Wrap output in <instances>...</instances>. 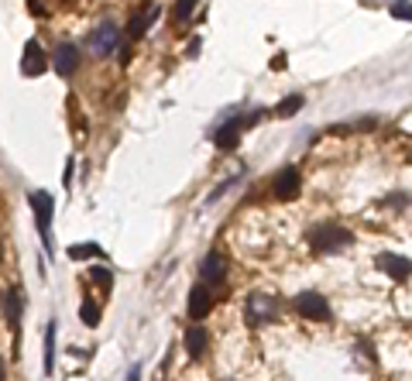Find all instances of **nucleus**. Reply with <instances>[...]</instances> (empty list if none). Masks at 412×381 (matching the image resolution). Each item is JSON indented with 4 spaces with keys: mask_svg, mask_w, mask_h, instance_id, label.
I'll return each mask as SVG.
<instances>
[{
    "mask_svg": "<svg viewBox=\"0 0 412 381\" xmlns=\"http://www.w3.org/2000/svg\"><path fill=\"white\" fill-rule=\"evenodd\" d=\"M354 244L351 230L340 227V223H316L309 230V248L316 254H337V251H347Z\"/></svg>",
    "mask_w": 412,
    "mask_h": 381,
    "instance_id": "obj_1",
    "label": "nucleus"
},
{
    "mask_svg": "<svg viewBox=\"0 0 412 381\" xmlns=\"http://www.w3.org/2000/svg\"><path fill=\"white\" fill-rule=\"evenodd\" d=\"M279 309H282L279 296H272V292H251L247 306H244V320L251 327H265V323H275Z\"/></svg>",
    "mask_w": 412,
    "mask_h": 381,
    "instance_id": "obj_2",
    "label": "nucleus"
},
{
    "mask_svg": "<svg viewBox=\"0 0 412 381\" xmlns=\"http://www.w3.org/2000/svg\"><path fill=\"white\" fill-rule=\"evenodd\" d=\"M114 48H121V24L107 17V21H100V24L93 28V35H89V52L103 59V55H110Z\"/></svg>",
    "mask_w": 412,
    "mask_h": 381,
    "instance_id": "obj_3",
    "label": "nucleus"
},
{
    "mask_svg": "<svg viewBox=\"0 0 412 381\" xmlns=\"http://www.w3.org/2000/svg\"><path fill=\"white\" fill-rule=\"evenodd\" d=\"M31 210H35V223L41 230V244L45 251H52V196L48 193H31Z\"/></svg>",
    "mask_w": 412,
    "mask_h": 381,
    "instance_id": "obj_4",
    "label": "nucleus"
},
{
    "mask_svg": "<svg viewBox=\"0 0 412 381\" xmlns=\"http://www.w3.org/2000/svg\"><path fill=\"white\" fill-rule=\"evenodd\" d=\"M292 306L306 320H330V302L320 292H299V296L292 299Z\"/></svg>",
    "mask_w": 412,
    "mask_h": 381,
    "instance_id": "obj_5",
    "label": "nucleus"
},
{
    "mask_svg": "<svg viewBox=\"0 0 412 381\" xmlns=\"http://www.w3.org/2000/svg\"><path fill=\"white\" fill-rule=\"evenodd\" d=\"M299 186H302V179H299V169H286L275 172V179H272V193H275V200H295L299 196Z\"/></svg>",
    "mask_w": 412,
    "mask_h": 381,
    "instance_id": "obj_6",
    "label": "nucleus"
},
{
    "mask_svg": "<svg viewBox=\"0 0 412 381\" xmlns=\"http://www.w3.org/2000/svg\"><path fill=\"white\" fill-rule=\"evenodd\" d=\"M378 268H381L388 278H399V282H406V278L412 275V261H409V257H399V254H392V251L378 254Z\"/></svg>",
    "mask_w": 412,
    "mask_h": 381,
    "instance_id": "obj_7",
    "label": "nucleus"
},
{
    "mask_svg": "<svg viewBox=\"0 0 412 381\" xmlns=\"http://www.w3.org/2000/svg\"><path fill=\"white\" fill-rule=\"evenodd\" d=\"M45 66H48V59H45V52H41L38 42H28L24 45V59H21V73L28 76V80H35L45 73Z\"/></svg>",
    "mask_w": 412,
    "mask_h": 381,
    "instance_id": "obj_8",
    "label": "nucleus"
},
{
    "mask_svg": "<svg viewBox=\"0 0 412 381\" xmlns=\"http://www.w3.org/2000/svg\"><path fill=\"white\" fill-rule=\"evenodd\" d=\"M200 275H203V285H220L223 278H227V261H223V254H206L203 264H200Z\"/></svg>",
    "mask_w": 412,
    "mask_h": 381,
    "instance_id": "obj_9",
    "label": "nucleus"
},
{
    "mask_svg": "<svg viewBox=\"0 0 412 381\" xmlns=\"http://www.w3.org/2000/svg\"><path fill=\"white\" fill-rule=\"evenodd\" d=\"M52 66H55V73L59 76H73V69L80 66V48L69 42H62L55 48V59H52Z\"/></svg>",
    "mask_w": 412,
    "mask_h": 381,
    "instance_id": "obj_10",
    "label": "nucleus"
},
{
    "mask_svg": "<svg viewBox=\"0 0 412 381\" xmlns=\"http://www.w3.org/2000/svg\"><path fill=\"white\" fill-rule=\"evenodd\" d=\"M206 347H209V334H206V327L193 323V327L186 330V350H189V357H193V361H203Z\"/></svg>",
    "mask_w": 412,
    "mask_h": 381,
    "instance_id": "obj_11",
    "label": "nucleus"
},
{
    "mask_svg": "<svg viewBox=\"0 0 412 381\" xmlns=\"http://www.w3.org/2000/svg\"><path fill=\"white\" fill-rule=\"evenodd\" d=\"M209 309H213L209 285H193V292H189V316H193V320H206Z\"/></svg>",
    "mask_w": 412,
    "mask_h": 381,
    "instance_id": "obj_12",
    "label": "nucleus"
},
{
    "mask_svg": "<svg viewBox=\"0 0 412 381\" xmlns=\"http://www.w3.org/2000/svg\"><path fill=\"white\" fill-rule=\"evenodd\" d=\"M241 127H244V121H230V124H223L216 134H213V144L223 148V151H230V148L241 141Z\"/></svg>",
    "mask_w": 412,
    "mask_h": 381,
    "instance_id": "obj_13",
    "label": "nucleus"
},
{
    "mask_svg": "<svg viewBox=\"0 0 412 381\" xmlns=\"http://www.w3.org/2000/svg\"><path fill=\"white\" fill-rule=\"evenodd\" d=\"M3 316H7L10 327L21 320V292H17V289H7V292H3Z\"/></svg>",
    "mask_w": 412,
    "mask_h": 381,
    "instance_id": "obj_14",
    "label": "nucleus"
},
{
    "mask_svg": "<svg viewBox=\"0 0 412 381\" xmlns=\"http://www.w3.org/2000/svg\"><path fill=\"white\" fill-rule=\"evenodd\" d=\"M152 17H155V10H138V14L131 17V24H127V31H131V38H145V31H148V24H152Z\"/></svg>",
    "mask_w": 412,
    "mask_h": 381,
    "instance_id": "obj_15",
    "label": "nucleus"
},
{
    "mask_svg": "<svg viewBox=\"0 0 412 381\" xmlns=\"http://www.w3.org/2000/svg\"><path fill=\"white\" fill-rule=\"evenodd\" d=\"M80 316H82V323H86V327H96V323H100V306H96V302H82Z\"/></svg>",
    "mask_w": 412,
    "mask_h": 381,
    "instance_id": "obj_16",
    "label": "nucleus"
},
{
    "mask_svg": "<svg viewBox=\"0 0 412 381\" xmlns=\"http://www.w3.org/2000/svg\"><path fill=\"white\" fill-rule=\"evenodd\" d=\"M52 357H55V323H48L45 334V371H52Z\"/></svg>",
    "mask_w": 412,
    "mask_h": 381,
    "instance_id": "obj_17",
    "label": "nucleus"
},
{
    "mask_svg": "<svg viewBox=\"0 0 412 381\" xmlns=\"http://www.w3.org/2000/svg\"><path fill=\"white\" fill-rule=\"evenodd\" d=\"M100 248H96V244H76V248H69V257H73V261H82V257H100Z\"/></svg>",
    "mask_w": 412,
    "mask_h": 381,
    "instance_id": "obj_18",
    "label": "nucleus"
},
{
    "mask_svg": "<svg viewBox=\"0 0 412 381\" xmlns=\"http://www.w3.org/2000/svg\"><path fill=\"white\" fill-rule=\"evenodd\" d=\"M89 275H93V282H96V285H100L103 292H110L114 278H110V271H107V268H96V264H93V271H89Z\"/></svg>",
    "mask_w": 412,
    "mask_h": 381,
    "instance_id": "obj_19",
    "label": "nucleus"
},
{
    "mask_svg": "<svg viewBox=\"0 0 412 381\" xmlns=\"http://www.w3.org/2000/svg\"><path fill=\"white\" fill-rule=\"evenodd\" d=\"M299 110H302V96H286L282 107H279L282 117H292V114H299Z\"/></svg>",
    "mask_w": 412,
    "mask_h": 381,
    "instance_id": "obj_20",
    "label": "nucleus"
},
{
    "mask_svg": "<svg viewBox=\"0 0 412 381\" xmlns=\"http://www.w3.org/2000/svg\"><path fill=\"white\" fill-rule=\"evenodd\" d=\"M172 14H175V21H189V17L196 14V3H175Z\"/></svg>",
    "mask_w": 412,
    "mask_h": 381,
    "instance_id": "obj_21",
    "label": "nucleus"
},
{
    "mask_svg": "<svg viewBox=\"0 0 412 381\" xmlns=\"http://www.w3.org/2000/svg\"><path fill=\"white\" fill-rule=\"evenodd\" d=\"M388 10H392V17H399V21H412V3H392Z\"/></svg>",
    "mask_w": 412,
    "mask_h": 381,
    "instance_id": "obj_22",
    "label": "nucleus"
},
{
    "mask_svg": "<svg viewBox=\"0 0 412 381\" xmlns=\"http://www.w3.org/2000/svg\"><path fill=\"white\" fill-rule=\"evenodd\" d=\"M62 179H66V189H69V182H73V158H69V165H66V175H62Z\"/></svg>",
    "mask_w": 412,
    "mask_h": 381,
    "instance_id": "obj_23",
    "label": "nucleus"
},
{
    "mask_svg": "<svg viewBox=\"0 0 412 381\" xmlns=\"http://www.w3.org/2000/svg\"><path fill=\"white\" fill-rule=\"evenodd\" d=\"M138 375H141V368H131V375H127L124 381H138Z\"/></svg>",
    "mask_w": 412,
    "mask_h": 381,
    "instance_id": "obj_24",
    "label": "nucleus"
}]
</instances>
